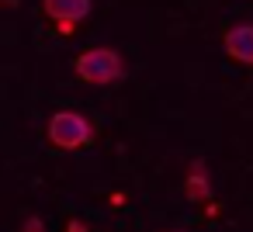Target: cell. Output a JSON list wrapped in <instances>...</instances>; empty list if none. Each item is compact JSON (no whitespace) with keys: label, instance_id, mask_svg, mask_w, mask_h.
<instances>
[{"label":"cell","instance_id":"cell-1","mask_svg":"<svg viewBox=\"0 0 253 232\" xmlns=\"http://www.w3.org/2000/svg\"><path fill=\"white\" fill-rule=\"evenodd\" d=\"M73 70L84 83H94V87H108V83H118L125 77V59L115 52V49H87L73 59Z\"/></svg>","mask_w":253,"mask_h":232},{"label":"cell","instance_id":"cell-2","mask_svg":"<svg viewBox=\"0 0 253 232\" xmlns=\"http://www.w3.org/2000/svg\"><path fill=\"white\" fill-rule=\"evenodd\" d=\"M49 142L59 146V149H84L94 142V125L77 115V111H56L49 118V128H45Z\"/></svg>","mask_w":253,"mask_h":232},{"label":"cell","instance_id":"cell-3","mask_svg":"<svg viewBox=\"0 0 253 232\" xmlns=\"http://www.w3.org/2000/svg\"><path fill=\"white\" fill-rule=\"evenodd\" d=\"M42 11L59 28V35H73V28L90 14V0H42Z\"/></svg>","mask_w":253,"mask_h":232},{"label":"cell","instance_id":"cell-4","mask_svg":"<svg viewBox=\"0 0 253 232\" xmlns=\"http://www.w3.org/2000/svg\"><path fill=\"white\" fill-rule=\"evenodd\" d=\"M222 45H225V52H229L236 63L253 66V25H236V28H229L225 39H222Z\"/></svg>","mask_w":253,"mask_h":232},{"label":"cell","instance_id":"cell-5","mask_svg":"<svg viewBox=\"0 0 253 232\" xmlns=\"http://www.w3.org/2000/svg\"><path fill=\"white\" fill-rule=\"evenodd\" d=\"M184 194H187L191 201H208V197H211L208 180H205V166H201V163H194V166H191L187 184H184Z\"/></svg>","mask_w":253,"mask_h":232},{"label":"cell","instance_id":"cell-6","mask_svg":"<svg viewBox=\"0 0 253 232\" xmlns=\"http://www.w3.org/2000/svg\"><path fill=\"white\" fill-rule=\"evenodd\" d=\"M25 232H45V225H42V218H39V215H32V218L25 222Z\"/></svg>","mask_w":253,"mask_h":232},{"label":"cell","instance_id":"cell-7","mask_svg":"<svg viewBox=\"0 0 253 232\" xmlns=\"http://www.w3.org/2000/svg\"><path fill=\"white\" fill-rule=\"evenodd\" d=\"M66 232H87V225H84L80 218H70V225H66Z\"/></svg>","mask_w":253,"mask_h":232}]
</instances>
